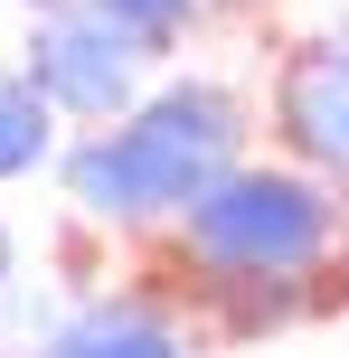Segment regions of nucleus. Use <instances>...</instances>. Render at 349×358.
I'll list each match as a JSON object with an SVG mask.
<instances>
[{"label": "nucleus", "mask_w": 349, "mask_h": 358, "mask_svg": "<svg viewBox=\"0 0 349 358\" xmlns=\"http://www.w3.org/2000/svg\"><path fill=\"white\" fill-rule=\"evenodd\" d=\"M245 151V104L208 76L161 85L151 104H132L113 132H85L66 151V198L94 227H161L189 217Z\"/></svg>", "instance_id": "1"}, {"label": "nucleus", "mask_w": 349, "mask_h": 358, "mask_svg": "<svg viewBox=\"0 0 349 358\" xmlns=\"http://www.w3.org/2000/svg\"><path fill=\"white\" fill-rule=\"evenodd\" d=\"M331 245H340V189L321 170L236 161L180 217V255L208 273V292H227V283H312Z\"/></svg>", "instance_id": "2"}, {"label": "nucleus", "mask_w": 349, "mask_h": 358, "mask_svg": "<svg viewBox=\"0 0 349 358\" xmlns=\"http://www.w3.org/2000/svg\"><path fill=\"white\" fill-rule=\"evenodd\" d=\"M161 38H142L123 10L104 0H66L48 10V29L29 38V85L48 113H76V123H123L132 94H142V57Z\"/></svg>", "instance_id": "3"}, {"label": "nucleus", "mask_w": 349, "mask_h": 358, "mask_svg": "<svg viewBox=\"0 0 349 358\" xmlns=\"http://www.w3.org/2000/svg\"><path fill=\"white\" fill-rule=\"evenodd\" d=\"M274 123L293 142L302 170H321L340 189L349 179V38H312L274 85Z\"/></svg>", "instance_id": "4"}, {"label": "nucleus", "mask_w": 349, "mask_h": 358, "mask_svg": "<svg viewBox=\"0 0 349 358\" xmlns=\"http://www.w3.org/2000/svg\"><path fill=\"white\" fill-rule=\"evenodd\" d=\"M48 358H189V340L180 321H161L142 302H94L85 321H66L48 340Z\"/></svg>", "instance_id": "5"}, {"label": "nucleus", "mask_w": 349, "mask_h": 358, "mask_svg": "<svg viewBox=\"0 0 349 358\" xmlns=\"http://www.w3.org/2000/svg\"><path fill=\"white\" fill-rule=\"evenodd\" d=\"M57 113L38 104V85L19 76V85H0V179H29L38 161H48V142H57Z\"/></svg>", "instance_id": "6"}, {"label": "nucleus", "mask_w": 349, "mask_h": 358, "mask_svg": "<svg viewBox=\"0 0 349 358\" xmlns=\"http://www.w3.org/2000/svg\"><path fill=\"white\" fill-rule=\"evenodd\" d=\"M104 10H123L142 38H170V29H189V10H199V0H104Z\"/></svg>", "instance_id": "7"}, {"label": "nucleus", "mask_w": 349, "mask_h": 358, "mask_svg": "<svg viewBox=\"0 0 349 358\" xmlns=\"http://www.w3.org/2000/svg\"><path fill=\"white\" fill-rule=\"evenodd\" d=\"M0 292H10V236H0Z\"/></svg>", "instance_id": "8"}, {"label": "nucleus", "mask_w": 349, "mask_h": 358, "mask_svg": "<svg viewBox=\"0 0 349 358\" xmlns=\"http://www.w3.org/2000/svg\"><path fill=\"white\" fill-rule=\"evenodd\" d=\"M29 10H66V0H29Z\"/></svg>", "instance_id": "9"}]
</instances>
